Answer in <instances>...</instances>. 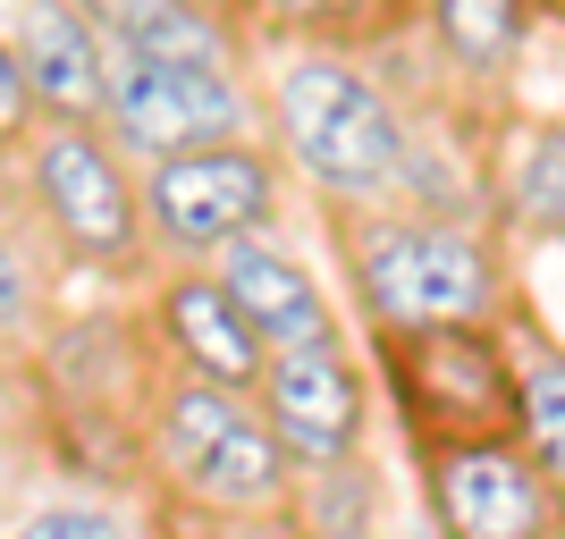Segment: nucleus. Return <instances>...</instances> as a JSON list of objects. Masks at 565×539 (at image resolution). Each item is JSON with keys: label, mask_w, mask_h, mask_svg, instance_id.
Instances as JSON below:
<instances>
[{"label": "nucleus", "mask_w": 565, "mask_h": 539, "mask_svg": "<svg viewBox=\"0 0 565 539\" xmlns=\"http://www.w3.org/2000/svg\"><path fill=\"white\" fill-rule=\"evenodd\" d=\"M18 203L43 228L51 261H76L94 279H152V245H143V186L136 161L110 143V127H76L43 118L18 152Z\"/></svg>", "instance_id": "4"}, {"label": "nucleus", "mask_w": 565, "mask_h": 539, "mask_svg": "<svg viewBox=\"0 0 565 539\" xmlns=\"http://www.w3.org/2000/svg\"><path fill=\"white\" fill-rule=\"evenodd\" d=\"M372 388L397 405V430L414 455L515 430V354L498 321L372 328Z\"/></svg>", "instance_id": "5"}, {"label": "nucleus", "mask_w": 565, "mask_h": 539, "mask_svg": "<svg viewBox=\"0 0 565 539\" xmlns=\"http://www.w3.org/2000/svg\"><path fill=\"white\" fill-rule=\"evenodd\" d=\"M9 539H136V531H127V515L102 506V497H51V506H34L25 522H9Z\"/></svg>", "instance_id": "17"}, {"label": "nucleus", "mask_w": 565, "mask_h": 539, "mask_svg": "<svg viewBox=\"0 0 565 539\" xmlns=\"http://www.w3.org/2000/svg\"><path fill=\"white\" fill-rule=\"evenodd\" d=\"M143 337H152V363H161V371L228 379V388H254L262 363H270V346H262L254 321L236 312V295L212 279V261L152 270V295H143Z\"/></svg>", "instance_id": "10"}, {"label": "nucleus", "mask_w": 565, "mask_h": 539, "mask_svg": "<svg viewBox=\"0 0 565 539\" xmlns=\"http://www.w3.org/2000/svg\"><path fill=\"white\" fill-rule=\"evenodd\" d=\"M43 127V110H34V85H25V68H18V51H9V34H0V177L18 169V152H25V136Z\"/></svg>", "instance_id": "18"}, {"label": "nucleus", "mask_w": 565, "mask_h": 539, "mask_svg": "<svg viewBox=\"0 0 565 539\" xmlns=\"http://www.w3.org/2000/svg\"><path fill=\"white\" fill-rule=\"evenodd\" d=\"M212 279L236 295V312L254 321L262 346H330V337H347V328H338L330 287L312 279V270L287 254L270 228H262V236H236L228 254H212Z\"/></svg>", "instance_id": "12"}, {"label": "nucleus", "mask_w": 565, "mask_h": 539, "mask_svg": "<svg viewBox=\"0 0 565 539\" xmlns=\"http://www.w3.org/2000/svg\"><path fill=\"white\" fill-rule=\"evenodd\" d=\"M245 43L279 51H338V60H372L423 25V0H228Z\"/></svg>", "instance_id": "13"}, {"label": "nucleus", "mask_w": 565, "mask_h": 539, "mask_svg": "<svg viewBox=\"0 0 565 539\" xmlns=\"http://www.w3.org/2000/svg\"><path fill=\"white\" fill-rule=\"evenodd\" d=\"M102 127L143 169V161H169V152H194V143L262 136V94L245 85V68H186V60H152V51L110 43Z\"/></svg>", "instance_id": "7"}, {"label": "nucleus", "mask_w": 565, "mask_h": 539, "mask_svg": "<svg viewBox=\"0 0 565 539\" xmlns=\"http://www.w3.org/2000/svg\"><path fill=\"white\" fill-rule=\"evenodd\" d=\"M262 136L287 161V177H305L330 212L397 203L414 186V118L363 60L338 51H279L262 85Z\"/></svg>", "instance_id": "1"}, {"label": "nucleus", "mask_w": 565, "mask_h": 539, "mask_svg": "<svg viewBox=\"0 0 565 539\" xmlns=\"http://www.w3.org/2000/svg\"><path fill=\"white\" fill-rule=\"evenodd\" d=\"M557 539H565V531H557Z\"/></svg>", "instance_id": "20"}, {"label": "nucleus", "mask_w": 565, "mask_h": 539, "mask_svg": "<svg viewBox=\"0 0 565 539\" xmlns=\"http://www.w3.org/2000/svg\"><path fill=\"white\" fill-rule=\"evenodd\" d=\"M347 287L363 304V328H430V321H498L507 270L481 228L448 212H405V203H354L330 212Z\"/></svg>", "instance_id": "3"}, {"label": "nucleus", "mask_w": 565, "mask_h": 539, "mask_svg": "<svg viewBox=\"0 0 565 539\" xmlns=\"http://www.w3.org/2000/svg\"><path fill=\"white\" fill-rule=\"evenodd\" d=\"M254 405H262V422L279 430V446L296 455V472H312V464L363 455L380 388H372V363L347 337H330V346H270V363L254 379Z\"/></svg>", "instance_id": "9"}, {"label": "nucleus", "mask_w": 565, "mask_h": 539, "mask_svg": "<svg viewBox=\"0 0 565 539\" xmlns=\"http://www.w3.org/2000/svg\"><path fill=\"white\" fill-rule=\"evenodd\" d=\"M136 446H143V481L178 515L262 522V515H287V497H296V455L262 422L254 388H228V379L152 371Z\"/></svg>", "instance_id": "2"}, {"label": "nucleus", "mask_w": 565, "mask_h": 539, "mask_svg": "<svg viewBox=\"0 0 565 539\" xmlns=\"http://www.w3.org/2000/svg\"><path fill=\"white\" fill-rule=\"evenodd\" d=\"M423 25L439 34L456 76H481L498 85L507 68H523V43H532V0H423Z\"/></svg>", "instance_id": "15"}, {"label": "nucleus", "mask_w": 565, "mask_h": 539, "mask_svg": "<svg viewBox=\"0 0 565 539\" xmlns=\"http://www.w3.org/2000/svg\"><path fill=\"white\" fill-rule=\"evenodd\" d=\"M490 194L523 236H557L565 245V127L515 118L490 152Z\"/></svg>", "instance_id": "14"}, {"label": "nucleus", "mask_w": 565, "mask_h": 539, "mask_svg": "<svg viewBox=\"0 0 565 539\" xmlns=\"http://www.w3.org/2000/svg\"><path fill=\"white\" fill-rule=\"evenodd\" d=\"M0 236H9V219H0ZM18 304H34V270H18V261H9V245H0V321H9Z\"/></svg>", "instance_id": "19"}, {"label": "nucleus", "mask_w": 565, "mask_h": 539, "mask_svg": "<svg viewBox=\"0 0 565 539\" xmlns=\"http://www.w3.org/2000/svg\"><path fill=\"white\" fill-rule=\"evenodd\" d=\"M9 51H18L43 118L102 127V110H110V34L94 25L85 0H18L9 9Z\"/></svg>", "instance_id": "11"}, {"label": "nucleus", "mask_w": 565, "mask_h": 539, "mask_svg": "<svg viewBox=\"0 0 565 539\" xmlns=\"http://www.w3.org/2000/svg\"><path fill=\"white\" fill-rule=\"evenodd\" d=\"M136 186H143V245H152V270H178V261L228 254L236 236L279 228L287 161L270 152V136H236V143H194V152L143 161Z\"/></svg>", "instance_id": "6"}, {"label": "nucleus", "mask_w": 565, "mask_h": 539, "mask_svg": "<svg viewBox=\"0 0 565 539\" xmlns=\"http://www.w3.org/2000/svg\"><path fill=\"white\" fill-rule=\"evenodd\" d=\"M515 439L532 446V464L565 489V337L548 328H515Z\"/></svg>", "instance_id": "16"}, {"label": "nucleus", "mask_w": 565, "mask_h": 539, "mask_svg": "<svg viewBox=\"0 0 565 539\" xmlns=\"http://www.w3.org/2000/svg\"><path fill=\"white\" fill-rule=\"evenodd\" d=\"M423 506L439 539H557L565 531V489L532 464V446L507 439H465L414 455Z\"/></svg>", "instance_id": "8"}]
</instances>
